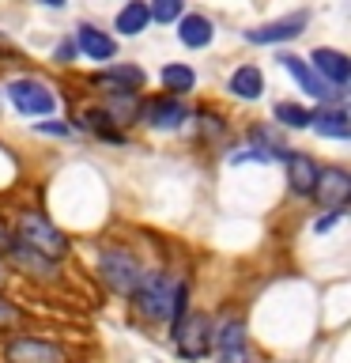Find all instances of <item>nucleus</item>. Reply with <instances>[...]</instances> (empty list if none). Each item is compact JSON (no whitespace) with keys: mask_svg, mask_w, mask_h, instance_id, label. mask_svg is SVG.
Here are the masks:
<instances>
[{"mask_svg":"<svg viewBox=\"0 0 351 363\" xmlns=\"http://www.w3.org/2000/svg\"><path fill=\"white\" fill-rule=\"evenodd\" d=\"M174 288H178V280L170 277V272H163V269L144 272L140 284H136V291H132L136 311H140L144 318H151V322H170V303H174Z\"/></svg>","mask_w":351,"mask_h":363,"instance_id":"nucleus-1","label":"nucleus"},{"mask_svg":"<svg viewBox=\"0 0 351 363\" xmlns=\"http://www.w3.org/2000/svg\"><path fill=\"white\" fill-rule=\"evenodd\" d=\"M16 231H19V238H23L19 246H27V250H34V254H42L45 261H61V257L68 254L64 231H61V227H53L42 212H23Z\"/></svg>","mask_w":351,"mask_h":363,"instance_id":"nucleus-2","label":"nucleus"},{"mask_svg":"<svg viewBox=\"0 0 351 363\" xmlns=\"http://www.w3.org/2000/svg\"><path fill=\"white\" fill-rule=\"evenodd\" d=\"M98 277L110 291L132 295L140 277H144V269H140V261H136L132 254H125V250H102L98 254Z\"/></svg>","mask_w":351,"mask_h":363,"instance_id":"nucleus-3","label":"nucleus"},{"mask_svg":"<svg viewBox=\"0 0 351 363\" xmlns=\"http://www.w3.org/2000/svg\"><path fill=\"white\" fill-rule=\"evenodd\" d=\"M8 102L19 113H27V118H50V113L57 110V95L42 84V79H34V76L11 79V84H8Z\"/></svg>","mask_w":351,"mask_h":363,"instance_id":"nucleus-4","label":"nucleus"},{"mask_svg":"<svg viewBox=\"0 0 351 363\" xmlns=\"http://www.w3.org/2000/svg\"><path fill=\"white\" fill-rule=\"evenodd\" d=\"M4 363H72L64 345L38 337H16L4 345Z\"/></svg>","mask_w":351,"mask_h":363,"instance_id":"nucleus-5","label":"nucleus"},{"mask_svg":"<svg viewBox=\"0 0 351 363\" xmlns=\"http://www.w3.org/2000/svg\"><path fill=\"white\" fill-rule=\"evenodd\" d=\"M212 337H215V325L208 314H189L174 325V345L185 359H200L204 352H212Z\"/></svg>","mask_w":351,"mask_h":363,"instance_id":"nucleus-6","label":"nucleus"},{"mask_svg":"<svg viewBox=\"0 0 351 363\" xmlns=\"http://www.w3.org/2000/svg\"><path fill=\"white\" fill-rule=\"evenodd\" d=\"M313 197L321 201L328 212H344L347 201H351V174H347L344 167H325V170H317Z\"/></svg>","mask_w":351,"mask_h":363,"instance_id":"nucleus-7","label":"nucleus"},{"mask_svg":"<svg viewBox=\"0 0 351 363\" xmlns=\"http://www.w3.org/2000/svg\"><path fill=\"white\" fill-rule=\"evenodd\" d=\"M306 23H310V11H294V16H280L272 23H260V27L246 30V42L249 45H276V42H291L299 38L306 30Z\"/></svg>","mask_w":351,"mask_h":363,"instance_id":"nucleus-8","label":"nucleus"},{"mask_svg":"<svg viewBox=\"0 0 351 363\" xmlns=\"http://www.w3.org/2000/svg\"><path fill=\"white\" fill-rule=\"evenodd\" d=\"M280 65L287 68V76L299 84L310 99H321V102H336V99H344V91H336V87H328L321 76L310 68V61H302V57H294V53H287V57H280Z\"/></svg>","mask_w":351,"mask_h":363,"instance_id":"nucleus-9","label":"nucleus"},{"mask_svg":"<svg viewBox=\"0 0 351 363\" xmlns=\"http://www.w3.org/2000/svg\"><path fill=\"white\" fill-rule=\"evenodd\" d=\"M310 68L325 79L328 87H336V91H344V87H347V76H351V61H347V53L317 45L313 57H310Z\"/></svg>","mask_w":351,"mask_h":363,"instance_id":"nucleus-10","label":"nucleus"},{"mask_svg":"<svg viewBox=\"0 0 351 363\" xmlns=\"http://www.w3.org/2000/svg\"><path fill=\"white\" fill-rule=\"evenodd\" d=\"M212 348L219 352V363H249L246 359V325L238 318H226V322L215 329Z\"/></svg>","mask_w":351,"mask_h":363,"instance_id":"nucleus-11","label":"nucleus"},{"mask_svg":"<svg viewBox=\"0 0 351 363\" xmlns=\"http://www.w3.org/2000/svg\"><path fill=\"white\" fill-rule=\"evenodd\" d=\"M189 118L185 102L174 99V95H163V99H151L144 106V125L147 129H178L181 121Z\"/></svg>","mask_w":351,"mask_h":363,"instance_id":"nucleus-12","label":"nucleus"},{"mask_svg":"<svg viewBox=\"0 0 351 363\" xmlns=\"http://www.w3.org/2000/svg\"><path fill=\"white\" fill-rule=\"evenodd\" d=\"M76 50L84 57H91V61H110V57L117 53V42H113L106 30L91 27V23H79L76 27Z\"/></svg>","mask_w":351,"mask_h":363,"instance_id":"nucleus-13","label":"nucleus"},{"mask_svg":"<svg viewBox=\"0 0 351 363\" xmlns=\"http://www.w3.org/2000/svg\"><path fill=\"white\" fill-rule=\"evenodd\" d=\"M317 167L310 155H287V186L291 193L299 197H313V186H317Z\"/></svg>","mask_w":351,"mask_h":363,"instance_id":"nucleus-14","label":"nucleus"},{"mask_svg":"<svg viewBox=\"0 0 351 363\" xmlns=\"http://www.w3.org/2000/svg\"><path fill=\"white\" fill-rule=\"evenodd\" d=\"M178 38H181V45H189V50H204V45H212L215 27H212L208 16L192 11V16H181L178 19Z\"/></svg>","mask_w":351,"mask_h":363,"instance_id":"nucleus-15","label":"nucleus"},{"mask_svg":"<svg viewBox=\"0 0 351 363\" xmlns=\"http://www.w3.org/2000/svg\"><path fill=\"white\" fill-rule=\"evenodd\" d=\"M231 95L234 99H242V102H253L265 95V72H260L257 65H238L234 72H231Z\"/></svg>","mask_w":351,"mask_h":363,"instance_id":"nucleus-16","label":"nucleus"},{"mask_svg":"<svg viewBox=\"0 0 351 363\" xmlns=\"http://www.w3.org/2000/svg\"><path fill=\"white\" fill-rule=\"evenodd\" d=\"M310 129L317 133V136H333V140H347L351 136V121H347V113L344 110H325L321 106V113H313V121H310Z\"/></svg>","mask_w":351,"mask_h":363,"instance_id":"nucleus-17","label":"nucleus"},{"mask_svg":"<svg viewBox=\"0 0 351 363\" xmlns=\"http://www.w3.org/2000/svg\"><path fill=\"white\" fill-rule=\"evenodd\" d=\"M147 23H151V16H147V4H144V0H129V4L117 11L113 27H117L121 34H140Z\"/></svg>","mask_w":351,"mask_h":363,"instance_id":"nucleus-18","label":"nucleus"},{"mask_svg":"<svg viewBox=\"0 0 351 363\" xmlns=\"http://www.w3.org/2000/svg\"><path fill=\"white\" fill-rule=\"evenodd\" d=\"M159 76H163V87H166L174 99H181L185 91H192V84H197V72H192L189 65H178V61H174V65H166Z\"/></svg>","mask_w":351,"mask_h":363,"instance_id":"nucleus-19","label":"nucleus"},{"mask_svg":"<svg viewBox=\"0 0 351 363\" xmlns=\"http://www.w3.org/2000/svg\"><path fill=\"white\" fill-rule=\"evenodd\" d=\"M98 79H102V84H117V91H136V87H144V68H136V65H110Z\"/></svg>","mask_w":351,"mask_h":363,"instance_id":"nucleus-20","label":"nucleus"},{"mask_svg":"<svg viewBox=\"0 0 351 363\" xmlns=\"http://www.w3.org/2000/svg\"><path fill=\"white\" fill-rule=\"evenodd\" d=\"M276 121L280 125H287V129H310V121H313V113L299 106V102H276Z\"/></svg>","mask_w":351,"mask_h":363,"instance_id":"nucleus-21","label":"nucleus"},{"mask_svg":"<svg viewBox=\"0 0 351 363\" xmlns=\"http://www.w3.org/2000/svg\"><path fill=\"white\" fill-rule=\"evenodd\" d=\"M110 121H129L136 113V91H117L113 87V102H110Z\"/></svg>","mask_w":351,"mask_h":363,"instance_id":"nucleus-22","label":"nucleus"},{"mask_svg":"<svg viewBox=\"0 0 351 363\" xmlns=\"http://www.w3.org/2000/svg\"><path fill=\"white\" fill-rule=\"evenodd\" d=\"M181 8H185V0H151L147 16L155 23H174V19H181Z\"/></svg>","mask_w":351,"mask_h":363,"instance_id":"nucleus-23","label":"nucleus"},{"mask_svg":"<svg viewBox=\"0 0 351 363\" xmlns=\"http://www.w3.org/2000/svg\"><path fill=\"white\" fill-rule=\"evenodd\" d=\"M189 311V284L185 280H178V288H174V303H170V329H174L181 318H185Z\"/></svg>","mask_w":351,"mask_h":363,"instance_id":"nucleus-24","label":"nucleus"},{"mask_svg":"<svg viewBox=\"0 0 351 363\" xmlns=\"http://www.w3.org/2000/svg\"><path fill=\"white\" fill-rule=\"evenodd\" d=\"M11 325H19V311L0 295V329H11Z\"/></svg>","mask_w":351,"mask_h":363,"instance_id":"nucleus-25","label":"nucleus"},{"mask_svg":"<svg viewBox=\"0 0 351 363\" xmlns=\"http://www.w3.org/2000/svg\"><path fill=\"white\" fill-rule=\"evenodd\" d=\"M340 216H344V212H328V216H325V220H317V223H313V231H317V235H325V231H333V223L340 220Z\"/></svg>","mask_w":351,"mask_h":363,"instance_id":"nucleus-26","label":"nucleus"},{"mask_svg":"<svg viewBox=\"0 0 351 363\" xmlns=\"http://www.w3.org/2000/svg\"><path fill=\"white\" fill-rule=\"evenodd\" d=\"M38 129H42V133H57V136H61V133H68L64 125H50V121H45V125H38Z\"/></svg>","mask_w":351,"mask_h":363,"instance_id":"nucleus-27","label":"nucleus"},{"mask_svg":"<svg viewBox=\"0 0 351 363\" xmlns=\"http://www.w3.org/2000/svg\"><path fill=\"white\" fill-rule=\"evenodd\" d=\"M11 246V238H8V231H4V227H0V250H8Z\"/></svg>","mask_w":351,"mask_h":363,"instance_id":"nucleus-28","label":"nucleus"},{"mask_svg":"<svg viewBox=\"0 0 351 363\" xmlns=\"http://www.w3.org/2000/svg\"><path fill=\"white\" fill-rule=\"evenodd\" d=\"M42 4H45V8H64L68 0H42Z\"/></svg>","mask_w":351,"mask_h":363,"instance_id":"nucleus-29","label":"nucleus"}]
</instances>
